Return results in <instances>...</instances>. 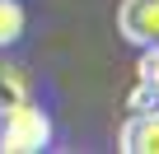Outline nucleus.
<instances>
[{
    "label": "nucleus",
    "mask_w": 159,
    "mask_h": 154,
    "mask_svg": "<svg viewBox=\"0 0 159 154\" xmlns=\"http://www.w3.org/2000/svg\"><path fill=\"white\" fill-rule=\"evenodd\" d=\"M24 98H33L28 75H24L14 61H5V56H0V117H5L14 103H24Z\"/></svg>",
    "instance_id": "nucleus-4"
},
{
    "label": "nucleus",
    "mask_w": 159,
    "mask_h": 154,
    "mask_svg": "<svg viewBox=\"0 0 159 154\" xmlns=\"http://www.w3.org/2000/svg\"><path fill=\"white\" fill-rule=\"evenodd\" d=\"M136 80H145V84L159 94V42L140 47V61H136Z\"/></svg>",
    "instance_id": "nucleus-6"
},
{
    "label": "nucleus",
    "mask_w": 159,
    "mask_h": 154,
    "mask_svg": "<svg viewBox=\"0 0 159 154\" xmlns=\"http://www.w3.org/2000/svg\"><path fill=\"white\" fill-rule=\"evenodd\" d=\"M154 103H159V94H154L145 80H136V89L126 94V108H131V112H140V108H154Z\"/></svg>",
    "instance_id": "nucleus-7"
},
{
    "label": "nucleus",
    "mask_w": 159,
    "mask_h": 154,
    "mask_svg": "<svg viewBox=\"0 0 159 154\" xmlns=\"http://www.w3.org/2000/svg\"><path fill=\"white\" fill-rule=\"evenodd\" d=\"M24 37V5L19 0H0V51Z\"/></svg>",
    "instance_id": "nucleus-5"
},
{
    "label": "nucleus",
    "mask_w": 159,
    "mask_h": 154,
    "mask_svg": "<svg viewBox=\"0 0 159 154\" xmlns=\"http://www.w3.org/2000/svg\"><path fill=\"white\" fill-rule=\"evenodd\" d=\"M47 145H52V117L33 98L14 103L5 117H0V149L5 154H38Z\"/></svg>",
    "instance_id": "nucleus-1"
},
{
    "label": "nucleus",
    "mask_w": 159,
    "mask_h": 154,
    "mask_svg": "<svg viewBox=\"0 0 159 154\" xmlns=\"http://www.w3.org/2000/svg\"><path fill=\"white\" fill-rule=\"evenodd\" d=\"M117 33L131 47L159 42V0H122L117 5Z\"/></svg>",
    "instance_id": "nucleus-2"
},
{
    "label": "nucleus",
    "mask_w": 159,
    "mask_h": 154,
    "mask_svg": "<svg viewBox=\"0 0 159 154\" xmlns=\"http://www.w3.org/2000/svg\"><path fill=\"white\" fill-rule=\"evenodd\" d=\"M117 149L122 154H159V103L154 108H140V112H131L122 121Z\"/></svg>",
    "instance_id": "nucleus-3"
}]
</instances>
